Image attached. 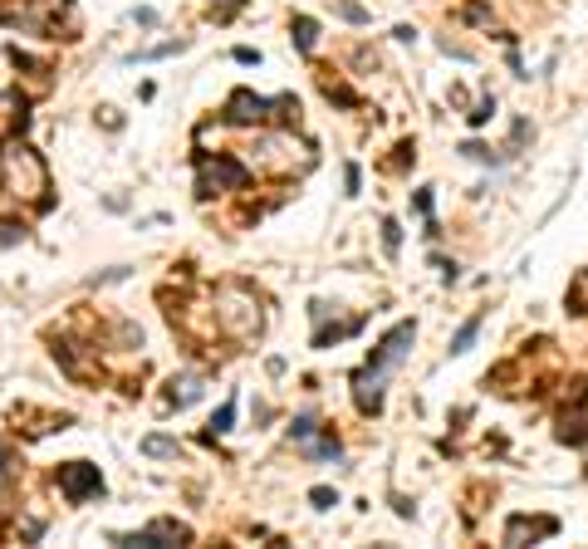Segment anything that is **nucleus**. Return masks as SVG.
I'll use <instances>...</instances> for the list:
<instances>
[{
    "label": "nucleus",
    "mask_w": 588,
    "mask_h": 549,
    "mask_svg": "<svg viewBox=\"0 0 588 549\" xmlns=\"http://www.w3.org/2000/svg\"><path fill=\"white\" fill-rule=\"evenodd\" d=\"M59 491L79 505V500H89V495H103V476H98V466H89V461H69V466H59Z\"/></svg>",
    "instance_id": "20e7f679"
},
{
    "label": "nucleus",
    "mask_w": 588,
    "mask_h": 549,
    "mask_svg": "<svg viewBox=\"0 0 588 549\" xmlns=\"http://www.w3.org/2000/svg\"><path fill=\"white\" fill-rule=\"evenodd\" d=\"M196 172H201V197H211V192H221V187H245V167L240 162H231V157H201L196 162Z\"/></svg>",
    "instance_id": "39448f33"
},
{
    "label": "nucleus",
    "mask_w": 588,
    "mask_h": 549,
    "mask_svg": "<svg viewBox=\"0 0 588 549\" xmlns=\"http://www.w3.org/2000/svg\"><path fill=\"white\" fill-rule=\"evenodd\" d=\"M490 113H495V99H481V104H476V113H471V123H476V128H481V123H486Z\"/></svg>",
    "instance_id": "dca6fc26"
},
{
    "label": "nucleus",
    "mask_w": 588,
    "mask_h": 549,
    "mask_svg": "<svg viewBox=\"0 0 588 549\" xmlns=\"http://www.w3.org/2000/svg\"><path fill=\"white\" fill-rule=\"evenodd\" d=\"M5 471H10V451L0 446V476H5Z\"/></svg>",
    "instance_id": "aec40b11"
},
{
    "label": "nucleus",
    "mask_w": 588,
    "mask_h": 549,
    "mask_svg": "<svg viewBox=\"0 0 588 549\" xmlns=\"http://www.w3.org/2000/svg\"><path fill=\"white\" fill-rule=\"evenodd\" d=\"M5 177H10V192H15V197H30L35 206L49 202V197H44V192H49V172H44V162H39L35 147H20V142H15V147L5 152Z\"/></svg>",
    "instance_id": "f03ea898"
},
{
    "label": "nucleus",
    "mask_w": 588,
    "mask_h": 549,
    "mask_svg": "<svg viewBox=\"0 0 588 549\" xmlns=\"http://www.w3.org/2000/svg\"><path fill=\"white\" fill-rule=\"evenodd\" d=\"M358 182H363V177H358V167L348 162V167H343V187H348V192H358Z\"/></svg>",
    "instance_id": "a211bd4d"
},
{
    "label": "nucleus",
    "mask_w": 588,
    "mask_h": 549,
    "mask_svg": "<svg viewBox=\"0 0 588 549\" xmlns=\"http://www.w3.org/2000/svg\"><path fill=\"white\" fill-rule=\"evenodd\" d=\"M554 530H559V520H549V515H544V520H525V515H515V520L505 525V545H520L525 535H529V540H544V535H554Z\"/></svg>",
    "instance_id": "0eeeda50"
},
{
    "label": "nucleus",
    "mask_w": 588,
    "mask_h": 549,
    "mask_svg": "<svg viewBox=\"0 0 588 549\" xmlns=\"http://www.w3.org/2000/svg\"><path fill=\"white\" fill-rule=\"evenodd\" d=\"M294 113H299V99H294V94L255 99L250 89H235L231 104H226V118H231V123H265V118H294Z\"/></svg>",
    "instance_id": "7ed1b4c3"
},
{
    "label": "nucleus",
    "mask_w": 588,
    "mask_h": 549,
    "mask_svg": "<svg viewBox=\"0 0 588 549\" xmlns=\"http://www.w3.org/2000/svg\"><path fill=\"white\" fill-rule=\"evenodd\" d=\"M461 152H466V157H476V162H490V152H486V147H481V142H466Z\"/></svg>",
    "instance_id": "6ab92c4d"
},
{
    "label": "nucleus",
    "mask_w": 588,
    "mask_h": 549,
    "mask_svg": "<svg viewBox=\"0 0 588 549\" xmlns=\"http://www.w3.org/2000/svg\"><path fill=\"white\" fill-rule=\"evenodd\" d=\"M314 39H319V25H314L309 15H299V20H294V44L309 54V49H314Z\"/></svg>",
    "instance_id": "6e6552de"
},
{
    "label": "nucleus",
    "mask_w": 588,
    "mask_h": 549,
    "mask_svg": "<svg viewBox=\"0 0 588 549\" xmlns=\"http://www.w3.org/2000/svg\"><path fill=\"white\" fill-rule=\"evenodd\" d=\"M177 49H187V39H167V44H157V49H142L137 59H167V54H177Z\"/></svg>",
    "instance_id": "f8f14e48"
},
{
    "label": "nucleus",
    "mask_w": 588,
    "mask_h": 549,
    "mask_svg": "<svg viewBox=\"0 0 588 549\" xmlns=\"http://www.w3.org/2000/svg\"><path fill=\"white\" fill-rule=\"evenodd\" d=\"M412 338H417V324H412V319H402V324H397V329H392L388 338L373 348V358L353 373V397H358V407H363V412H378V407H383V378H388L392 368L402 363V353H407V343H412Z\"/></svg>",
    "instance_id": "f257e3e1"
},
{
    "label": "nucleus",
    "mask_w": 588,
    "mask_h": 549,
    "mask_svg": "<svg viewBox=\"0 0 588 549\" xmlns=\"http://www.w3.org/2000/svg\"><path fill=\"white\" fill-rule=\"evenodd\" d=\"M338 15H343V20H353V25H363V20H368V10H363V5H353V0H343V5H338Z\"/></svg>",
    "instance_id": "2eb2a0df"
},
{
    "label": "nucleus",
    "mask_w": 588,
    "mask_h": 549,
    "mask_svg": "<svg viewBox=\"0 0 588 549\" xmlns=\"http://www.w3.org/2000/svg\"><path fill=\"white\" fill-rule=\"evenodd\" d=\"M192 540V530L182 525V520H152L147 530H137V535H118V545H142V549H162V545H187Z\"/></svg>",
    "instance_id": "423d86ee"
},
{
    "label": "nucleus",
    "mask_w": 588,
    "mask_h": 549,
    "mask_svg": "<svg viewBox=\"0 0 588 549\" xmlns=\"http://www.w3.org/2000/svg\"><path fill=\"white\" fill-rule=\"evenodd\" d=\"M569 304H574V309H588V270L574 280V290H569Z\"/></svg>",
    "instance_id": "ddd939ff"
},
{
    "label": "nucleus",
    "mask_w": 588,
    "mask_h": 549,
    "mask_svg": "<svg viewBox=\"0 0 588 549\" xmlns=\"http://www.w3.org/2000/svg\"><path fill=\"white\" fill-rule=\"evenodd\" d=\"M476 333H481V319H471V324H461L456 338H451V353H466L471 343H476Z\"/></svg>",
    "instance_id": "9d476101"
},
{
    "label": "nucleus",
    "mask_w": 588,
    "mask_h": 549,
    "mask_svg": "<svg viewBox=\"0 0 588 549\" xmlns=\"http://www.w3.org/2000/svg\"><path fill=\"white\" fill-rule=\"evenodd\" d=\"M383 240H388V250H397V240H402V230H397V221H383Z\"/></svg>",
    "instance_id": "f3484780"
},
{
    "label": "nucleus",
    "mask_w": 588,
    "mask_h": 549,
    "mask_svg": "<svg viewBox=\"0 0 588 549\" xmlns=\"http://www.w3.org/2000/svg\"><path fill=\"white\" fill-rule=\"evenodd\" d=\"M231 422H235V402H226L216 417H211V432H206V441H216V437H226L231 432Z\"/></svg>",
    "instance_id": "1a4fd4ad"
},
{
    "label": "nucleus",
    "mask_w": 588,
    "mask_h": 549,
    "mask_svg": "<svg viewBox=\"0 0 588 549\" xmlns=\"http://www.w3.org/2000/svg\"><path fill=\"white\" fill-rule=\"evenodd\" d=\"M309 500H314L319 510H333V505H338V495H333L329 486H314V491H309Z\"/></svg>",
    "instance_id": "4468645a"
},
{
    "label": "nucleus",
    "mask_w": 588,
    "mask_h": 549,
    "mask_svg": "<svg viewBox=\"0 0 588 549\" xmlns=\"http://www.w3.org/2000/svg\"><path fill=\"white\" fill-rule=\"evenodd\" d=\"M142 451H147V456H177V441H172V437H147V441H142Z\"/></svg>",
    "instance_id": "9b49d317"
}]
</instances>
